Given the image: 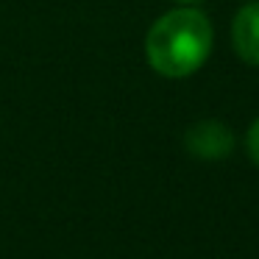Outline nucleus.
I'll return each mask as SVG.
<instances>
[{
    "label": "nucleus",
    "mask_w": 259,
    "mask_h": 259,
    "mask_svg": "<svg viewBox=\"0 0 259 259\" xmlns=\"http://www.w3.org/2000/svg\"><path fill=\"white\" fill-rule=\"evenodd\" d=\"M214 45L209 17L195 6H179L164 12L148 28L145 59L162 78H190L206 64Z\"/></svg>",
    "instance_id": "f257e3e1"
},
{
    "label": "nucleus",
    "mask_w": 259,
    "mask_h": 259,
    "mask_svg": "<svg viewBox=\"0 0 259 259\" xmlns=\"http://www.w3.org/2000/svg\"><path fill=\"white\" fill-rule=\"evenodd\" d=\"M237 140L234 131L220 120H198L184 131V148L192 159L201 162H220L229 159L234 151Z\"/></svg>",
    "instance_id": "f03ea898"
},
{
    "label": "nucleus",
    "mask_w": 259,
    "mask_h": 259,
    "mask_svg": "<svg viewBox=\"0 0 259 259\" xmlns=\"http://www.w3.org/2000/svg\"><path fill=\"white\" fill-rule=\"evenodd\" d=\"M231 48L237 59L259 67V0H248L231 20Z\"/></svg>",
    "instance_id": "7ed1b4c3"
},
{
    "label": "nucleus",
    "mask_w": 259,
    "mask_h": 259,
    "mask_svg": "<svg viewBox=\"0 0 259 259\" xmlns=\"http://www.w3.org/2000/svg\"><path fill=\"white\" fill-rule=\"evenodd\" d=\"M245 148H248V156L251 162L259 167V117L248 125V134H245Z\"/></svg>",
    "instance_id": "20e7f679"
},
{
    "label": "nucleus",
    "mask_w": 259,
    "mask_h": 259,
    "mask_svg": "<svg viewBox=\"0 0 259 259\" xmlns=\"http://www.w3.org/2000/svg\"><path fill=\"white\" fill-rule=\"evenodd\" d=\"M176 6H195V3H201V0H173Z\"/></svg>",
    "instance_id": "39448f33"
}]
</instances>
